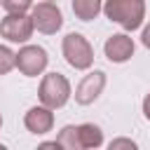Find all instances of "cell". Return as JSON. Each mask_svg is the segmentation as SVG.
Masks as SVG:
<instances>
[{
    "instance_id": "6",
    "label": "cell",
    "mask_w": 150,
    "mask_h": 150,
    "mask_svg": "<svg viewBox=\"0 0 150 150\" xmlns=\"http://www.w3.org/2000/svg\"><path fill=\"white\" fill-rule=\"evenodd\" d=\"M33 21L28 14H5V19H0V35L9 42H19L26 45L33 35Z\"/></svg>"
},
{
    "instance_id": "17",
    "label": "cell",
    "mask_w": 150,
    "mask_h": 150,
    "mask_svg": "<svg viewBox=\"0 0 150 150\" xmlns=\"http://www.w3.org/2000/svg\"><path fill=\"white\" fill-rule=\"evenodd\" d=\"M35 150H61V145H59L56 141H42Z\"/></svg>"
},
{
    "instance_id": "13",
    "label": "cell",
    "mask_w": 150,
    "mask_h": 150,
    "mask_svg": "<svg viewBox=\"0 0 150 150\" xmlns=\"http://www.w3.org/2000/svg\"><path fill=\"white\" fill-rule=\"evenodd\" d=\"M2 9L7 14H30L33 2H28V0H2Z\"/></svg>"
},
{
    "instance_id": "20",
    "label": "cell",
    "mask_w": 150,
    "mask_h": 150,
    "mask_svg": "<svg viewBox=\"0 0 150 150\" xmlns=\"http://www.w3.org/2000/svg\"><path fill=\"white\" fill-rule=\"evenodd\" d=\"M0 127H2V115H0Z\"/></svg>"
},
{
    "instance_id": "8",
    "label": "cell",
    "mask_w": 150,
    "mask_h": 150,
    "mask_svg": "<svg viewBox=\"0 0 150 150\" xmlns=\"http://www.w3.org/2000/svg\"><path fill=\"white\" fill-rule=\"evenodd\" d=\"M136 52V45H134V38L127 35V33H115L105 40L103 45V54L110 63H124L134 56Z\"/></svg>"
},
{
    "instance_id": "11",
    "label": "cell",
    "mask_w": 150,
    "mask_h": 150,
    "mask_svg": "<svg viewBox=\"0 0 150 150\" xmlns=\"http://www.w3.org/2000/svg\"><path fill=\"white\" fill-rule=\"evenodd\" d=\"M73 12L80 21H91L103 12L101 0H73Z\"/></svg>"
},
{
    "instance_id": "10",
    "label": "cell",
    "mask_w": 150,
    "mask_h": 150,
    "mask_svg": "<svg viewBox=\"0 0 150 150\" xmlns=\"http://www.w3.org/2000/svg\"><path fill=\"white\" fill-rule=\"evenodd\" d=\"M77 134H80V143L84 150H98L103 145V131L98 124H91V122L77 124Z\"/></svg>"
},
{
    "instance_id": "5",
    "label": "cell",
    "mask_w": 150,
    "mask_h": 150,
    "mask_svg": "<svg viewBox=\"0 0 150 150\" xmlns=\"http://www.w3.org/2000/svg\"><path fill=\"white\" fill-rule=\"evenodd\" d=\"M47 63H49L47 49L40 45H23L16 52V68L26 77H38L40 73H45Z\"/></svg>"
},
{
    "instance_id": "2",
    "label": "cell",
    "mask_w": 150,
    "mask_h": 150,
    "mask_svg": "<svg viewBox=\"0 0 150 150\" xmlns=\"http://www.w3.org/2000/svg\"><path fill=\"white\" fill-rule=\"evenodd\" d=\"M38 96H40V105H45L49 110H59L70 101L73 87H70V82L63 73L54 70V73L42 75L40 87H38Z\"/></svg>"
},
{
    "instance_id": "1",
    "label": "cell",
    "mask_w": 150,
    "mask_h": 150,
    "mask_svg": "<svg viewBox=\"0 0 150 150\" xmlns=\"http://www.w3.org/2000/svg\"><path fill=\"white\" fill-rule=\"evenodd\" d=\"M103 14L117 23L122 30L131 33L143 26L145 19V2L143 0H108L103 5Z\"/></svg>"
},
{
    "instance_id": "14",
    "label": "cell",
    "mask_w": 150,
    "mask_h": 150,
    "mask_svg": "<svg viewBox=\"0 0 150 150\" xmlns=\"http://www.w3.org/2000/svg\"><path fill=\"white\" fill-rule=\"evenodd\" d=\"M12 68H16V54L9 47L0 45V75H7Z\"/></svg>"
},
{
    "instance_id": "18",
    "label": "cell",
    "mask_w": 150,
    "mask_h": 150,
    "mask_svg": "<svg viewBox=\"0 0 150 150\" xmlns=\"http://www.w3.org/2000/svg\"><path fill=\"white\" fill-rule=\"evenodd\" d=\"M143 115L150 122V94H145V98H143Z\"/></svg>"
},
{
    "instance_id": "7",
    "label": "cell",
    "mask_w": 150,
    "mask_h": 150,
    "mask_svg": "<svg viewBox=\"0 0 150 150\" xmlns=\"http://www.w3.org/2000/svg\"><path fill=\"white\" fill-rule=\"evenodd\" d=\"M103 89H105V73L103 70H91L75 87V103L89 105V103H94L103 94Z\"/></svg>"
},
{
    "instance_id": "9",
    "label": "cell",
    "mask_w": 150,
    "mask_h": 150,
    "mask_svg": "<svg viewBox=\"0 0 150 150\" xmlns=\"http://www.w3.org/2000/svg\"><path fill=\"white\" fill-rule=\"evenodd\" d=\"M23 124H26V129L30 134L42 136V134L52 131V127H54V112L49 108H45V105H33L23 115Z\"/></svg>"
},
{
    "instance_id": "12",
    "label": "cell",
    "mask_w": 150,
    "mask_h": 150,
    "mask_svg": "<svg viewBox=\"0 0 150 150\" xmlns=\"http://www.w3.org/2000/svg\"><path fill=\"white\" fill-rule=\"evenodd\" d=\"M56 143L61 145V150H84L82 143H80V134H77V127L75 124H66L59 131Z\"/></svg>"
},
{
    "instance_id": "3",
    "label": "cell",
    "mask_w": 150,
    "mask_h": 150,
    "mask_svg": "<svg viewBox=\"0 0 150 150\" xmlns=\"http://www.w3.org/2000/svg\"><path fill=\"white\" fill-rule=\"evenodd\" d=\"M63 59L75 70H89L94 63V47L82 33H68L61 42Z\"/></svg>"
},
{
    "instance_id": "16",
    "label": "cell",
    "mask_w": 150,
    "mask_h": 150,
    "mask_svg": "<svg viewBox=\"0 0 150 150\" xmlns=\"http://www.w3.org/2000/svg\"><path fill=\"white\" fill-rule=\"evenodd\" d=\"M141 42H143L145 49H150V23L143 26V30H141Z\"/></svg>"
},
{
    "instance_id": "4",
    "label": "cell",
    "mask_w": 150,
    "mask_h": 150,
    "mask_svg": "<svg viewBox=\"0 0 150 150\" xmlns=\"http://www.w3.org/2000/svg\"><path fill=\"white\" fill-rule=\"evenodd\" d=\"M28 16L33 21V28L40 30V33H45V35H54L63 26V14H61L59 5L56 2H49V0L35 2Z\"/></svg>"
},
{
    "instance_id": "19",
    "label": "cell",
    "mask_w": 150,
    "mask_h": 150,
    "mask_svg": "<svg viewBox=\"0 0 150 150\" xmlns=\"http://www.w3.org/2000/svg\"><path fill=\"white\" fill-rule=\"evenodd\" d=\"M0 150H9V148H7V145H2V143H0Z\"/></svg>"
},
{
    "instance_id": "15",
    "label": "cell",
    "mask_w": 150,
    "mask_h": 150,
    "mask_svg": "<svg viewBox=\"0 0 150 150\" xmlns=\"http://www.w3.org/2000/svg\"><path fill=\"white\" fill-rule=\"evenodd\" d=\"M108 150H138V143L127 136H117L108 143Z\"/></svg>"
}]
</instances>
